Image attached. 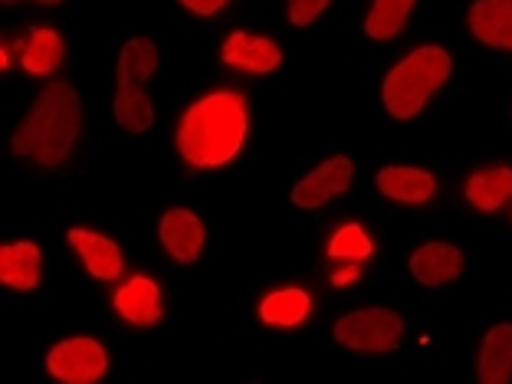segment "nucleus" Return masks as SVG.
Listing matches in <instances>:
<instances>
[{"label": "nucleus", "mask_w": 512, "mask_h": 384, "mask_svg": "<svg viewBox=\"0 0 512 384\" xmlns=\"http://www.w3.org/2000/svg\"><path fill=\"white\" fill-rule=\"evenodd\" d=\"M247 99L240 92L220 89L197 99L181 115L178 125V151L191 168H224L230 165L247 142Z\"/></svg>", "instance_id": "nucleus-1"}, {"label": "nucleus", "mask_w": 512, "mask_h": 384, "mask_svg": "<svg viewBox=\"0 0 512 384\" xmlns=\"http://www.w3.org/2000/svg\"><path fill=\"white\" fill-rule=\"evenodd\" d=\"M79 128H83V102H79L76 89L66 83H50L10 138V151L33 158L43 168H56L69 158Z\"/></svg>", "instance_id": "nucleus-2"}, {"label": "nucleus", "mask_w": 512, "mask_h": 384, "mask_svg": "<svg viewBox=\"0 0 512 384\" xmlns=\"http://www.w3.org/2000/svg\"><path fill=\"white\" fill-rule=\"evenodd\" d=\"M453 73V60L444 46H417L411 56H404V60L391 69L388 76H384V109H388L394 119H414V115H421V109L427 106V99L434 96L450 79Z\"/></svg>", "instance_id": "nucleus-3"}, {"label": "nucleus", "mask_w": 512, "mask_h": 384, "mask_svg": "<svg viewBox=\"0 0 512 384\" xmlns=\"http://www.w3.org/2000/svg\"><path fill=\"white\" fill-rule=\"evenodd\" d=\"M158 69V46L148 37H135L122 46L119 73H115V122L125 132H148L155 125V106H151L145 83Z\"/></svg>", "instance_id": "nucleus-4"}, {"label": "nucleus", "mask_w": 512, "mask_h": 384, "mask_svg": "<svg viewBox=\"0 0 512 384\" xmlns=\"http://www.w3.org/2000/svg\"><path fill=\"white\" fill-rule=\"evenodd\" d=\"M335 342L352 352H391L404 339V322L394 309H358L335 322Z\"/></svg>", "instance_id": "nucleus-5"}, {"label": "nucleus", "mask_w": 512, "mask_h": 384, "mask_svg": "<svg viewBox=\"0 0 512 384\" xmlns=\"http://www.w3.org/2000/svg\"><path fill=\"white\" fill-rule=\"evenodd\" d=\"M46 371L60 384H96L109 371V355L96 339L76 335V339H66L50 348Z\"/></svg>", "instance_id": "nucleus-6"}, {"label": "nucleus", "mask_w": 512, "mask_h": 384, "mask_svg": "<svg viewBox=\"0 0 512 384\" xmlns=\"http://www.w3.org/2000/svg\"><path fill=\"white\" fill-rule=\"evenodd\" d=\"M352 178H355V165L352 158L345 155H335L329 161H322L316 171H309L296 188H293V201L306 211H316V207L329 204L332 197L345 194L352 188Z\"/></svg>", "instance_id": "nucleus-7"}, {"label": "nucleus", "mask_w": 512, "mask_h": 384, "mask_svg": "<svg viewBox=\"0 0 512 384\" xmlns=\"http://www.w3.org/2000/svg\"><path fill=\"white\" fill-rule=\"evenodd\" d=\"M69 247L79 253V260H83L89 276L102 279V283H115L125 270V256L119 250V243L109 240L106 234H96V230H86V227H73L69 230Z\"/></svg>", "instance_id": "nucleus-8"}, {"label": "nucleus", "mask_w": 512, "mask_h": 384, "mask_svg": "<svg viewBox=\"0 0 512 384\" xmlns=\"http://www.w3.org/2000/svg\"><path fill=\"white\" fill-rule=\"evenodd\" d=\"M224 63L230 69H240V73H253V76H266V73H276L279 63H283V50L266 40V37H253V33H230L224 40Z\"/></svg>", "instance_id": "nucleus-9"}, {"label": "nucleus", "mask_w": 512, "mask_h": 384, "mask_svg": "<svg viewBox=\"0 0 512 384\" xmlns=\"http://www.w3.org/2000/svg\"><path fill=\"white\" fill-rule=\"evenodd\" d=\"M115 312L128 325H155L161 319V289L151 276H132L115 289Z\"/></svg>", "instance_id": "nucleus-10"}, {"label": "nucleus", "mask_w": 512, "mask_h": 384, "mask_svg": "<svg viewBox=\"0 0 512 384\" xmlns=\"http://www.w3.org/2000/svg\"><path fill=\"white\" fill-rule=\"evenodd\" d=\"M161 243H165V250L178 263H194L204 250L201 217L184 211V207H174V211H168L165 217H161Z\"/></svg>", "instance_id": "nucleus-11"}, {"label": "nucleus", "mask_w": 512, "mask_h": 384, "mask_svg": "<svg viewBox=\"0 0 512 384\" xmlns=\"http://www.w3.org/2000/svg\"><path fill=\"white\" fill-rule=\"evenodd\" d=\"M463 273V253L453 243H424L411 253V276L424 286H447Z\"/></svg>", "instance_id": "nucleus-12"}, {"label": "nucleus", "mask_w": 512, "mask_h": 384, "mask_svg": "<svg viewBox=\"0 0 512 384\" xmlns=\"http://www.w3.org/2000/svg\"><path fill=\"white\" fill-rule=\"evenodd\" d=\"M467 27L480 43L512 50V0H476L467 14Z\"/></svg>", "instance_id": "nucleus-13"}, {"label": "nucleus", "mask_w": 512, "mask_h": 384, "mask_svg": "<svg viewBox=\"0 0 512 384\" xmlns=\"http://www.w3.org/2000/svg\"><path fill=\"white\" fill-rule=\"evenodd\" d=\"M378 191L388 197V201H398V204H427L430 197L437 194V178L430 171L421 168H381L378 171Z\"/></svg>", "instance_id": "nucleus-14"}, {"label": "nucleus", "mask_w": 512, "mask_h": 384, "mask_svg": "<svg viewBox=\"0 0 512 384\" xmlns=\"http://www.w3.org/2000/svg\"><path fill=\"white\" fill-rule=\"evenodd\" d=\"M40 247L30 240L7 243L0 250V283L10 289H37L40 286Z\"/></svg>", "instance_id": "nucleus-15"}, {"label": "nucleus", "mask_w": 512, "mask_h": 384, "mask_svg": "<svg viewBox=\"0 0 512 384\" xmlns=\"http://www.w3.org/2000/svg\"><path fill=\"white\" fill-rule=\"evenodd\" d=\"M476 378H480V384L512 381V325L509 322L496 325L483 339L480 362H476Z\"/></svg>", "instance_id": "nucleus-16"}, {"label": "nucleus", "mask_w": 512, "mask_h": 384, "mask_svg": "<svg viewBox=\"0 0 512 384\" xmlns=\"http://www.w3.org/2000/svg\"><path fill=\"white\" fill-rule=\"evenodd\" d=\"M312 312V296L302 286H286L276 289L260 302V322L276 325V329H296L309 319Z\"/></svg>", "instance_id": "nucleus-17"}, {"label": "nucleus", "mask_w": 512, "mask_h": 384, "mask_svg": "<svg viewBox=\"0 0 512 384\" xmlns=\"http://www.w3.org/2000/svg\"><path fill=\"white\" fill-rule=\"evenodd\" d=\"M512 197V168L496 165V168H483L470 174L467 181V201L483 214L499 211Z\"/></svg>", "instance_id": "nucleus-18"}, {"label": "nucleus", "mask_w": 512, "mask_h": 384, "mask_svg": "<svg viewBox=\"0 0 512 384\" xmlns=\"http://www.w3.org/2000/svg\"><path fill=\"white\" fill-rule=\"evenodd\" d=\"M63 56H66V46H63L60 33H56L53 27H37L27 37V43H23L20 63L33 76H50L53 69H60Z\"/></svg>", "instance_id": "nucleus-19"}, {"label": "nucleus", "mask_w": 512, "mask_h": 384, "mask_svg": "<svg viewBox=\"0 0 512 384\" xmlns=\"http://www.w3.org/2000/svg\"><path fill=\"white\" fill-rule=\"evenodd\" d=\"M417 0H375L371 14L365 20V33L371 40H391L398 37L407 23V14L414 10Z\"/></svg>", "instance_id": "nucleus-20"}, {"label": "nucleus", "mask_w": 512, "mask_h": 384, "mask_svg": "<svg viewBox=\"0 0 512 384\" xmlns=\"http://www.w3.org/2000/svg\"><path fill=\"white\" fill-rule=\"evenodd\" d=\"M329 260L335 263H365L375 253V240L368 237L362 224H342L329 240Z\"/></svg>", "instance_id": "nucleus-21"}, {"label": "nucleus", "mask_w": 512, "mask_h": 384, "mask_svg": "<svg viewBox=\"0 0 512 384\" xmlns=\"http://www.w3.org/2000/svg\"><path fill=\"white\" fill-rule=\"evenodd\" d=\"M329 4L332 0H289V23L293 27H309Z\"/></svg>", "instance_id": "nucleus-22"}, {"label": "nucleus", "mask_w": 512, "mask_h": 384, "mask_svg": "<svg viewBox=\"0 0 512 384\" xmlns=\"http://www.w3.org/2000/svg\"><path fill=\"white\" fill-rule=\"evenodd\" d=\"M184 7L191 10V14H201V17H211L217 10L227 7V0H181Z\"/></svg>", "instance_id": "nucleus-23"}, {"label": "nucleus", "mask_w": 512, "mask_h": 384, "mask_svg": "<svg viewBox=\"0 0 512 384\" xmlns=\"http://www.w3.org/2000/svg\"><path fill=\"white\" fill-rule=\"evenodd\" d=\"M358 276H362V270H358V263H345L342 270L332 273V286H355Z\"/></svg>", "instance_id": "nucleus-24"}, {"label": "nucleus", "mask_w": 512, "mask_h": 384, "mask_svg": "<svg viewBox=\"0 0 512 384\" xmlns=\"http://www.w3.org/2000/svg\"><path fill=\"white\" fill-rule=\"evenodd\" d=\"M4 7H14V4H20V0H0ZM33 4H40V7H60L63 0H33Z\"/></svg>", "instance_id": "nucleus-25"}, {"label": "nucleus", "mask_w": 512, "mask_h": 384, "mask_svg": "<svg viewBox=\"0 0 512 384\" xmlns=\"http://www.w3.org/2000/svg\"><path fill=\"white\" fill-rule=\"evenodd\" d=\"M0 66H4V73L10 69V50H7V43H4V56H0Z\"/></svg>", "instance_id": "nucleus-26"}]
</instances>
